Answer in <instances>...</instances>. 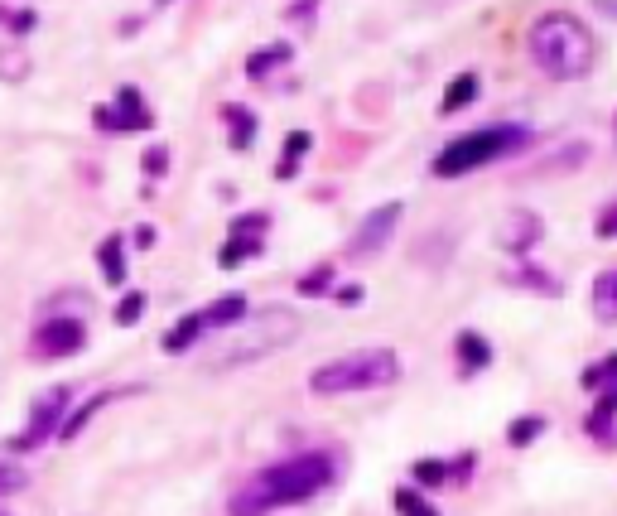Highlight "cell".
<instances>
[{
  "mask_svg": "<svg viewBox=\"0 0 617 516\" xmlns=\"http://www.w3.org/2000/svg\"><path fill=\"white\" fill-rule=\"evenodd\" d=\"M338 483V459L328 449H304L280 463H266L261 473H251L242 483V492L232 497V516H270L314 502L319 492H328Z\"/></svg>",
  "mask_w": 617,
  "mask_h": 516,
  "instance_id": "1",
  "label": "cell"
},
{
  "mask_svg": "<svg viewBox=\"0 0 617 516\" xmlns=\"http://www.w3.org/2000/svg\"><path fill=\"white\" fill-rule=\"evenodd\" d=\"M299 314L295 309H251L242 324L222 328L203 348V372H237V367H256L266 357L295 348L299 338Z\"/></svg>",
  "mask_w": 617,
  "mask_h": 516,
  "instance_id": "2",
  "label": "cell"
},
{
  "mask_svg": "<svg viewBox=\"0 0 617 516\" xmlns=\"http://www.w3.org/2000/svg\"><path fill=\"white\" fill-rule=\"evenodd\" d=\"M531 58H536V68L545 78L579 82L589 78L593 63H598V39H593V29L579 15L550 10V15H540L531 25Z\"/></svg>",
  "mask_w": 617,
  "mask_h": 516,
  "instance_id": "3",
  "label": "cell"
},
{
  "mask_svg": "<svg viewBox=\"0 0 617 516\" xmlns=\"http://www.w3.org/2000/svg\"><path fill=\"white\" fill-rule=\"evenodd\" d=\"M531 145V131L526 126H516V121H502V126H478V131H468V136L449 140L439 155L430 160V174L434 179H463V174H478L487 164L507 160L516 150H526Z\"/></svg>",
  "mask_w": 617,
  "mask_h": 516,
  "instance_id": "4",
  "label": "cell"
},
{
  "mask_svg": "<svg viewBox=\"0 0 617 516\" xmlns=\"http://www.w3.org/2000/svg\"><path fill=\"white\" fill-rule=\"evenodd\" d=\"M401 377V357L391 348H357L333 362H319L309 372V391L314 396H357V391H381Z\"/></svg>",
  "mask_w": 617,
  "mask_h": 516,
  "instance_id": "5",
  "label": "cell"
},
{
  "mask_svg": "<svg viewBox=\"0 0 617 516\" xmlns=\"http://www.w3.org/2000/svg\"><path fill=\"white\" fill-rule=\"evenodd\" d=\"M73 406V386H44L39 396H34V406H29V425L20 435L5 439V454H34V449H44L49 439L63 435V415Z\"/></svg>",
  "mask_w": 617,
  "mask_h": 516,
  "instance_id": "6",
  "label": "cell"
},
{
  "mask_svg": "<svg viewBox=\"0 0 617 516\" xmlns=\"http://www.w3.org/2000/svg\"><path fill=\"white\" fill-rule=\"evenodd\" d=\"M584 386L598 391V406L589 410V435L598 444H617V357H603V362H593L584 367Z\"/></svg>",
  "mask_w": 617,
  "mask_h": 516,
  "instance_id": "7",
  "label": "cell"
},
{
  "mask_svg": "<svg viewBox=\"0 0 617 516\" xmlns=\"http://www.w3.org/2000/svg\"><path fill=\"white\" fill-rule=\"evenodd\" d=\"M87 348V324L73 319V314H58V319H44V324L34 328V343H29V353L39 357V362H58V357H78Z\"/></svg>",
  "mask_w": 617,
  "mask_h": 516,
  "instance_id": "8",
  "label": "cell"
},
{
  "mask_svg": "<svg viewBox=\"0 0 617 516\" xmlns=\"http://www.w3.org/2000/svg\"><path fill=\"white\" fill-rule=\"evenodd\" d=\"M266 232H270L266 213H242V218H232L227 242H222V251H217V266H222V271H237V266H246L251 256H261Z\"/></svg>",
  "mask_w": 617,
  "mask_h": 516,
  "instance_id": "9",
  "label": "cell"
},
{
  "mask_svg": "<svg viewBox=\"0 0 617 516\" xmlns=\"http://www.w3.org/2000/svg\"><path fill=\"white\" fill-rule=\"evenodd\" d=\"M92 126L97 131H111V136H131V131H150L155 126V111L145 107V97L135 87H121L116 102L92 111Z\"/></svg>",
  "mask_w": 617,
  "mask_h": 516,
  "instance_id": "10",
  "label": "cell"
},
{
  "mask_svg": "<svg viewBox=\"0 0 617 516\" xmlns=\"http://www.w3.org/2000/svg\"><path fill=\"white\" fill-rule=\"evenodd\" d=\"M401 218H405V208H401V203H381V208H372L367 218L357 222V232L348 237V256H352V261L381 256V251H386V242L396 237Z\"/></svg>",
  "mask_w": 617,
  "mask_h": 516,
  "instance_id": "11",
  "label": "cell"
},
{
  "mask_svg": "<svg viewBox=\"0 0 617 516\" xmlns=\"http://www.w3.org/2000/svg\"><path fill=\"white\" fill-rule=\"evenodd\" d=\"M536 242H540V218L531 208H511L507 218L497 222V246L511 251V256H526Z\"/></svg>",
  "mask_w": 617,
  "mask_h": 516,
  "instance_id": "12",
  "label": "cell"
},
{
  "mask_svg": "<svg viewBox=\"0 0 617 516\" xmlns=\"http://www.w3.org/2000/svg\"><path fill=\"white\" fill-rule=\"evenodd\" d=\"M473 478V454H458V459H420L415 463V483L425 488H463Z\"/></svg>",
  "mask_w": 617,
  "mask_h": 516,
  "instance_id": "13",
  "label": "cell"
},
{
  "mask_svg": "<svg viewBox=\"0 0 617 516\" xmlns=\"http://www.w3.org/2000/svg\"><path fill=\"white\" fill-rule=\"evenodd\" d=\"M203 338H208V314H203V309H193V314H184V319H179V324L160 338V353L184 357V353H193Z\"/></svg>",
  "mask_w": 617,
  "mask_h": 516,
  "instance_id": "14",
  "label": "cell"
},
{
  "mask_svg": "<svg viewBox=\"0 0 617 516\" xmlns=\"http://www.w3.org/2000/svg\"><path fill=\"white\" fill-rule=\"evenodd\" d=\"M454 353H458V372H463V377H478V372L492 367V343H487L478 328H463V333H458Z\"/></svg>",
  "mask_w": 617,
  "mask_h": 516,
  "instance_id": "15",
  "label": "cell"
},
{
  "mask_svg": "<svg viewBox=\"0 0 617 516\" xmlns=\"http://www.w3.org/2000/svg\"><path fill=\"white\" fill-rule=\"evenodd\" d=\"M222 121H227V145H232L237 155L251 150V140H256V131H261L256 111L242 107V102H227V107H222Z\"/></svg>",
  "mask_w": 617,
  "mask_h": 516,
  "instance_id": "16",
  "label": "cell"
},
{
  "mask_svg": "<svg viewBox=\"0 0 617 516\" xmlns=\"http://www.w3.org/2000/svg\"><path fill=\"white\" fill-rule=\"evenodd\" d=\"M478 92H483V78H478V73H458V78L444 87V97H439V116H454V111L473 107Z\"/></svg>",
  "mask_w": 617,
  "mask_h": 516,
  "instance_id": "17",
  "label": "cell"
},
{
  "mask_svg": "<svg viewBox=\"0 0 617 516\" xmlns=\"http://www.w3.org/2000/svg\"><path fill=\"white\" fill-rule=\"evenodd\" d=\"M290 63H295V49H290V44H266V49H256V54L246 58V78L266 82L275 68H290Z\"/></svg>",
  "mask_w": 617,
  "mask_h": 516,
  "instance_id": "18",
  "label": "cell"
},
{
  "mask_svg": "<svg viewBox=\"0 0 617 516\" xmlns=\"http://www.w3.org/2000/svg\"><path fill=\"white\" fill-rule=\"evenodd\" d=\"M97 261H102V280H107V285H126V237H121V232L102 237Z\"/></svg>",
  "mask_w": 617,
  "mask_h": 516,
  "instance_id": "19",
  "label": "cell"
},
{
  "mask_svg": "<svg viewBox=\"0 0 617 516\" xmlns=\"http://www.w3.org/2000/svg\"><path fill=\"white\" fill-rule=\"evenodd\" d=\"M314 150V136L309 131H295V136H285V150H280V160H275V179L285 184V179H295L299 164H304V155Z\"/></svg>",
  "mask_w": 617,
  "mask_h": 516,
  "instance_id": "20",
  "label": "cell"
},
{
  "mask_svg": "<svg viewBox=\"0 0 617 516\" xmlns=\"http://www.w3.org/2000/svg\"><path fill=\"white\" fill-rule=\"evenodd\" d=\"M521 266H511L507 271V285H521V290H536V295H560V280L555 275H545V271H536L526 256H516Z\"/></svg>",
  "mask_w": 617,
  "mask_h": 516,
  "instance_id": "21",
  "label": "cell"
},
{
  "mask_svg": "<svg viewBox=\"0 0 617 516\" xmlns=\"http://www.w3.org/2000/svg\"><path fill=\"white\" fill-rule=\"evenodd\" d=\"M593 319L598 324H617V271H603L593 280Z\"/></svg>",
  "mask_w": 617,
  "mask_h": 516,
  "instance_id": "22",
  "label": "cell"
},
{
  "mask_svg": "<svg viewBox=\"0 0 617 516\" xmlns=\"http://www.w3.org/2000/svg\"><path fill=\"white\" fill-rule=\"evenodd\" d=\"M333 275H338V271H333V261H319L309 275H299V295H304V299L328 295V290H333Z\"/></svg>",
  "mask_w": 617,
  "mask_h": 516,
  "instance_id": "23",
  "label": "cell"
},
{
  "mask_svg": "<svg viewBox=\"0 0 617 516\" xmlns=\"http://www.w3.org/2000/svg\"><path fill=\"white\" fill-rule=\"evenodd\" d=\"M545 435V420L540 415H526V420H511L507 425V444L511 449H526V444H536Z\"/></svg>",
  "mask_w": 617,
  "mask_h": 516,
  "instance_id": "24",
  "label": "cell"
},
{
  "mask_svg": "<svg viewBox=\"0 0 617 516\" xmlns=\"http://www.w3.org/2000/svg\"><path fill=\"white\" fill-rule=\"evenodd\" d=\"M145 309H150V295H140V290H135V295H126L121 304H116V314H111V319H116L121 328H131V324H140V319H145Z\"/></svg>",
  "mask_w": 617,
  "mask_h": 516,
  "instance_id": "25",
  "label": "cell"
},
{
  "mask_svg": "<svg viewBox=\"0 0 617 516\" xmlns=\"http://www.w3.org/2000/svg\"><path fill=\"white\" fill-rule=\"evenodd\" d=\"M396 512L401 516H439L430 502L420 497V488H396Z\"/></svg>",
  "mask_w": 617,
  "mask_h": 516,
  "instance_id": "26",
  "label": "cell"
},
{
  "mask_svg": "<svg viewBox=\"0 0 617 516\" xmlns=\"http://www.w3.org/2000/svg\"><path fill=\"white\" fill-rule=\"evenodd\" d=\"M314 15H319V0H290L285 5V20L299 29H314Z\"/></svg>",
  "mask_w": 617,
  "mask_h": 516,
  "instance_id": "27",
  "label": "cell"
},
{
  "mask_svg": "<svg viewBox=\"0 0 617 516\" xmlns=\"http://www.w3.org/2000/svg\"><path fill=\"white\" fill-rule=\"evenodd\" d=\"M593 232H598L603 242H617V198L598 208V218H593Z\"/></svg>",
  "mask_w": 617,
  "mask_h": 516,
  "instance_id": "28",
  "label": "cell"
},
{
  "mask_svg": "<svg viewBox=\"0 0 617 516\" xmlns=\"http://www.w3.org/2000/svg\"><path fill=\"white\" fill-rule=\"evenodd\" d=\"M25 73H29V58L25 54H15V49H5V54H0V78H5V82L25 78Z\"/></svg>",
  "mask_w": 617,
  "mask_h": 516,
  "instance_id": "29",
  "label": "cell"
},
{
  "mask_svg": "<svg viewBox=\"0 0 617 516\" xmlns=\"http://www.w3.org/2000/svg\"><path fill=\"white\" fill-rule=\"evenodd\" d=\"M29 483L25 468H15V463H0V497H10V492H20Z\"/></svg>",
  "mask_w": 617,
  "mask_h": 516,
  "instance_id": "30",
  "label": "cell"
},
{
  "mask_svg": "<svg viewBox=\"0 0 617 516\" xmlns=\"http://www.w3.org/2000/svg\"><path fill=\"white\" fill-rule=\"evenodd\" d=\"M164 169H169V150H164V145H155V150L145 155V174H150V179H160Z\"/></svg>",
  "mask_w": 617,
  "mask_h": 516,
  "instance_id": "31",
  "label": "cell"
},
{
  "mask_svg": "<svg viewBox=\"0 0 617 516\" xmlns=\"http://www.w3.org/2000/svg\"><path fill=\"white\" fill-rule=\"evenodd\" d=\"M338 304H343V309H357V304H362V285H343V290H338Z\"/></svg>",
  "mask_w": 617,
  "mask_h": 516,
  "instance_id": "32",
  "label": "cell"
},
{
  "mask_svg": "<svg viewBox=\"0 0 617 516\" xmlns=\"http://www.w3.org/2000/svg\"><path fill=\"white\" fill-rule=\"evenodd\" d=\"M164 5H174V0H155V10H164Z\"/></svg>",
  "mask_w": 617,
  "mask_h": 516,
  "instance_id": "33",
  "label": "cell"
},
{
  "mask_svg": "<svg viewBox=\"0 0 617 516\" xmlns=\"http://www.w3.org/2000/svg\"><path fill=\"white\" fill-rule=\"evenodd\" d=\"M613 145H617V121H613Z\"/></svg>",
  "mask_w": 617,
  "mask_h": 516,
  "instance_id": "34",
  "label": "cell"
},
{
  "mask_svg": "<svg viewBox=\"0 0 617 516\" xmlns=\"http://www.w3.org/2000/svg\"><path fill=\"white\" fill-rule=\"evenodd\" d=\"M0 516H10V512H0Z\"/></svg>",
  "mask_w": 617,
  "mask_h": 516,
  "instance_id": "35",
  "label": "cell"
}]
</instances>
